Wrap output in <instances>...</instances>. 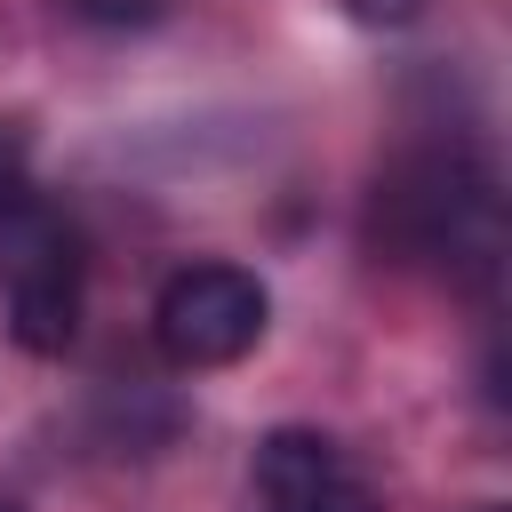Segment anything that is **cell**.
<instances>
[{
	"label": "cell",
	"mask_w": 512,
	"mask_h": 512,
	"mask_svg": "<svg viewBox=\"0 0 512 512\" xmlns=\"http://www.w3.org/2000/svg\"><path fill=\"white\" fill-rule=\"evenodd\" d=\"M488 512H496V504H488Z\"/></svg>",
	"instance_id": "52a82bcc"
},
{
	"label": "cell",
	"mask_w": 512,
	"mask_h": 512,
	"mask_svg": "<svg viewBox=\"0 0 512 512\" xmlns=\"http://www.w3.org/2000/svg\"><path fill=\"white\" fill-rule=\"evenodd\" d=\"M264 320H272V296L240 264H184L152 304V336L176 368H232L240 352H256Z\"/></svg>",
	"instance_id": "3957f363"
},
{
	"label": "cell",
	"mask_w": 512,
	"mask_h": 512,
	"mask_svg": "<svg viewBox=\"0 0 512 512\" xmlns=\"http://www.w3.org/2000/svg\"><path fill=\"white\" fill-rule=\"evenodd\" d=\"M376 248L392 264H496V176L464 152H416L376 184Z\"/></svg>",
	"instance_id": "7a4b0ae2"
},
{
	"label": "cell",
	"mask_w": 512,
	"mask_h": 512,
	"mask_svg": "<svg viewBox=\"0 0 512 512\" xmlns=\"http://www.w3.org/2000/svg\"><path fill=\"white\" fill-rule=\"evenodd\" d=\"M344 8H352L360 24H376V32H400V24H416L432 0H344Z\"/></svg>",
	"instance_id": "5b68a950"
},
{
	"label": "cell",
	"mask_w": 512,
	"mask_h": 512,
	"mask_svg": "<svg viewBox=\"0 0 512 512\" xmlns=\"http://www.w3.org/2000/svg\"><path fill=\"white\" fill-rule=\"evenodd\" d=\"M0 512H16V504H0Z\"/></svg>",
	"instance_id": "8992f818"
},
{
	"label": "cell",
	"mask_w": 512,
	"mask_h": 512,
	"mask_svg": "<svg viewBox=\"0 0 512 512\" xmlns=\"http://www.w3.org/2000/svg\"><path fill=\"white\" fill-rule=\"evenodd\" d=\"M256 496H264V512H376V496L344 464V448L328 432H304V424L264 432V448H256Z\"/></svg>",
	"instance_id": "277c9868"
},
{
	"label": "cell",
	"mask_w": 512,
	"mask_h": 512,
	"mask_svg": "<svg viewBox=\"0 0 512 512\" xmlns=\"http://www.w3.org/2000/svg\"><path fill=\"white\" fill-rule=\"evenodd\" d=\"M0 296H8V336L24 352H64L80 336V304H88V256L72 216L24 176L16 136L0 144Z\"/></svg>",
	"instance_id": "6da1fadb"
}]
</instances>
